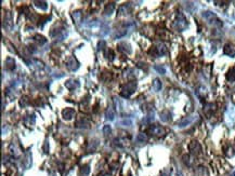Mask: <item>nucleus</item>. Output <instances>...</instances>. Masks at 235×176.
Here are the masks:
<instances>
[{
    "label": "nucleus",
    "mask_w": 235,
    "mask_h": 176,
    "mask_svg": "<svg viewBox=\"0 0 235 176\" xmlns=\"http://www.w3.org/2000/svg\"><path fill=\"white\" fill-rule=\"evenodd\" d=\"M155 69L158 71L159 73H162V75H165L166 73V69H165V67L160 66V65H156L155 66Z\"/></svg>",
    "instance_id": "nucleus-24"
},
{
    "label": "nucleus",
    "mask_w": 235,
    "mask_h": 176,
    "mask_svg": "<svg viewBox=\"0 0 235 176\" xmlns=\"http://www.w3.org/2000/svg\"><path fill=\"white\" fill-rule=\"evenodd\" d=\"M73 17H74V20H75V22H76V23H77V24H79L80 22H81V13H80L79 11L74 12Z\"/></svg>",
    "instance_id": "nucleus-23"
},
{
    "label": "nucleus",
    "mask_w": 235,
    "mask_h": 176,
    "mask_svg": "<svg viewBox=\"0 0 235 176\" xmlns=\"http://www.w3.org/2000/svg\"><path fill=\"white\" fill-rule=\"evenodd\" d=\"M105 116H106V119H110V120H114V117H115V114L113 111L112 108H108L106 112H105Z\"/></svg>",
    "instance_id": "nucleus-20"
},
{
    "label": "nucleus",
    "mask_w": 235,
    "mask_h": 176,
    "mask_svg": "<svg viewBox=\"0 0 235 176\" xmlns=\"http://www.w3.org/2000/svg\"><path fill=\"white\" fill-rule=\"evenodd\" d=\"M114 3H108V6H106V8H105L104 10V13L106 14V15H111V14L113 13V11H114Z\"/></svg>",
    "instance_id": "nucleus-18"
},
{
    "label": "nucleus",
    "mask_w": 235,
    "mask_h": 176,
    "mask_svg": "<svg viewBox=\"0 0 235 176\" xmlns=\"http://www.w3.org/2000/svg\"><path fill=\"white\" fill-rule=\"evenodd\" d=\"M155 54L158 56H163V55L167 54V48L164 44H159L157 48H155Z\"/></svg>",
    "instance_id": "nucleus-14"
},
{
    "label": "nucleus",
    "mask_w": 235,
    "mask_h": 176,
    "mask_svg": "<svg viewBox=\"0 0 235 176\" xmlns=\"http://www.w3.org/2000/svg\"><path fill=\"white\" fill-rule=\"evenodd\" d=\"M118 50L123 53H127V54H130V53L132 52V50H131L130 48V44H128L127 42H121V43H119Z\"/></svg>",
    "instance_id": "nucleus-11"
},
{
    "label": "nucleus",
    "mask_w": 235,
    "mask_h": 176,
    "mask_svg": "<svg viewBox=\"0 0 235 176\" xmlns=\"http://www.w3.org/2000/svg\"><path fill=\"white\" fill-rule=\"evenodd\" d=\"M12 25H13V23H12V15L10 12H7L5 17V27L10 30L12 28Z\"/></svg>",
    "instance_id": "nucleus-12"
},
{
    "label": "nucleus",
    "mask_w": 235,
    "mask_h": 176,
    "mask_svg": "<svg viewBox=\"0 0 235 176\" xmlns=\"http://www.w3.org/2000/svg\"><path fill=\"white\" fill-rule=\"evenodd\" d=\"M203 17L205 18V20H207L210 24H215V25H217V26H222L221 21H220L219 18L217 17V15L213 14L212 12H210V11L203 12Z\"/></svg>",
    "instance_id": "nucleus-2"
},
{
    "label": "nucleus",
    "mask_w": 235,
    "mask_h": 176,
    "mask_svg": "<svg viewBox=\"0 0 235 176\" xmlns=\"http://www.w3.org/2000/svg\"><path fill=\"white\" fill-rule=\"evenodd\" d=\"M79 82L78 80H74V79H69L65 82V87L67 88L69 90H75L77 88H79Z\"/></svg>",
    "instance_id": "nucleus-10"
},
{
    "label": "nucleus",
    "mask_w": 235,
    "mask_h": 176,
    "mask_svg": "<svg viewBox=\"0 0 235 176\" xmlns=\"http://www.w3.org/2000/svg\"><path fill=\"white\" fill-rule=\"evenodd\" d=\"M36 38H37L36 40H37V41H38L40 44H44L45 42H46V39H45L44 37H41V36H36Z\"/></svg>",
    "instance_id": "nucleus-26"
},
{
    "label": "nucleus",
    "mask_w": 235,
    "mask_h": 176,
    "mask_svg": "<svg viewBox=\"0 0 235 176\" xmlns=\"http://www.w3.org/2000/svg\"><path fill=\"white\" fill-rule=\"evenodd\" d=\"M226 79L229 81H231V82L235 81V67H233V68H231L229 70V73H226Z\"/></svg>",
    "instance_id": "nucleus-15"
},
{
    "label": "nucleus",
    "mask_w": 235,
    "mask_h": 176,
    "mask_svg": "<svg viewBox=\"0 0 235 176\" xmlns=\"http://www.w3.org/2000/svg\"><path fill=\"white\" fill-rule=\"evenodd\" d=\"M62 116L65 120H71L75 116V110L73 108H66V109H64L62 111Z\"/></svg>",
    "instance_id": "nucleus-9"
},
{
    "label": "nucleus",
    "mask_w": 235,
    "mask_h": 176,
    "mask_svg": "<svg viewBox=\"0 0 235 176\" xmlns=\"http://www.w3.org/2000/svg\"><path fill=\"white\" fill-rule=\"evenodd\" d=\"M137 140L139 143H144L147 140V136H146L144 133H140V134H138V136H137Z\"/></svg>",
    "instance_id": "nucleus-22"
},
{
    "label": "nucleus",
    "mask_w": 235,
    "mask_h": 176,
    "mask_svg": "<svg viewBox=\"0 0 235 176\" xmlns=\"http://www.w3.org/2000/svg\"><path fill=\"white\" fill-rule=\"evenodd\" d=\"M153 88L155 91H160V89H162V82H160L159 79H154L153 81Z\"/></svg>",
    "instance_id": "nucleus-19"
},
{
    "label": "nucleus",
    "mask_w": 235,
    "mask_h": 176,
    "mask_svg": "<svg viewBox=\"0 0 235 176\" xmlns=\"http://www.w3.org/2000/svg\"><path fill=\"white\" fill-rule=\"evenodd\" d=\"M137 89V82L135 81H131V82H128L125 87L123 88V91H121V95L123 97H129L133 92Z\"/></svg>",
    "instance_id": "nucleus-1"
},
{
    "label": "nucleus",
    "mask_w": 235,
    "mask_h": 176,
    "mask_svg": "<svg viewBox=\"0 0 235 176\" xmlns=\"http://www.w3.org/2000/svg\"><path fill=\"white\" fill-rule=\"evenodd\" d=\"M34 3L37 8H39V9L41 10L48 9V5H47V2H45V1H34Z\"/></svg>",
    "instance_id": "nucleus-16"
},
{
    "label": "nucleus",
    "mask_w": 235,
    "mask_h": 176,
    "mask_svg": "<svg viewBox=\"0 0 235 176\" xmlns=\"http://www.w3.org/2000/svg\"><path fill=\"white\" fill-rule=\"evenodd\" d=\"M103 133H104L105 136H108V134H111V126L110 125H104V128H103Z\"/></svg>",
    "instance_id": "nucleus-25"
},
{
    "label": "nucleus",
    "mask_w": 235,
    "mask_h": 176,
    "mask_svg": "<svg viewBox=\"0 0 235 176\" xmlns=\"http://www.w3.org/2000/svg\"><path fill=\"white\" fill-rule=\"evenodd\" d=\"M197 118L196 114H194V116H189L186 117V118H184L183 120H181L180 122L178 123V126L179 128H184V126L186 125H190L191 123H193V122L195 121V119Z\"/></svg>",
    "instance_id": "nucleus-4"
},
{
    "label": "nucleus",
    "mask_w": 235,
    "mask_h": 176,
    "mask_svg": "<svg viewBox=\"0 0 235 176\" xmlns=\"http://www.w3.org/2000/svg\"><path fill=\"white\" fill-rule=\"evenodd\" d=\"M223 53L231 57L235 56V46H233V44H231V43L225 44L223 48Z\"/></svg>",
    "instance_id": "nucleus-7"
},
{
    "label": "nucleus",
    "mask_w": 235,
    "mask_h": 176,
    "mask_svg": "<svg viewBox=\"0 0 235 176\" xmlns=\"http://www.w3.org/2000/svg\"><path fill=\"white\" fill-rule=\"evenodd\" d=\"M5 65H6V69H8V70H13V69L15 68V61H14L12 57H8L5 62Z\"/></svg>",
    "instance_id": "nucleus-13"
},
{
    "label": "nucleus",
    "mask_w": 235,
    "mask_h": 176,
    "mask_svg": "<svg viewBox=\"0 0 235 176\" xmlns=\"http://www.w3.org/2000/svg\"><path fill=\"white\" fill-rule=\"evenodd\" d=\"M148 131H150V133H152V134H154V135H157V136H162V135L165 134L164 128H162V126H159V125L151 126Z\"/></svg>",
    "instance_id": "nucleus-8"
},
{
    "label": "nucleus",
    "mask_w": 235,
    "mask_h": 176,
    "mask_svg": "<svg viewBox=\"0 0 235 176\" xmlns=\"http://www.w3.org/2000/svg\"><path fill=\"white\" fill-rule=\"evenodd\" d=\"M162 176H170V173H169V172H167V171H164L162 173Z\"/></svg>",
    "instance_id": "nucleus-27"
},
{
    "label": "nucleus",
    "mask_w": 235,
    "mask_h": 176,
    "mask_svg": "<svg viewBox=\"0 0 235 176\" xmlns=\"http://www.w3.org/2000/svg\"><path fill=\"white\" fill-rule=\"evenodd\" d=\"M66 66H67V68H69V70L75 71V70H77V68L79 67V65H78V62H77V61H76L73 56H71V57L69 58V60H67Z\"/></svg>",
    "instance_id": "nucleus-6"
},
{
    "label": "nucleus",
    "mask_w": 235,
    "mask_h": 176,
    "mask_svg": "<svg viewBox=\"0 0 235 176\" xmlns=\"http://www.w3.org/2000/svg\"><path fill=\"white\" fill-rule=\"evenodd\" d=\"M90 173V169H89V165L86 164L84 165V167H81V169H80V175L81 176H88Z\"/></svg>",
    "instance_id": "nucleus-17"
},
{
    "label": "nucleus",
    "mask_w": 235,
    "mask_h": 176,
    "mask_svg": "<svg viewBox=\"0 0 235 176\" xmlns=\"http://www.w3.org/2000/svg\"><path fill=\"white\" fill-rule=\"evenodd\" d=\"M174 25L177 26V28H178L180 32H182L183 29H185V28L187 27V22H186V20H185V17L182 15V14H179L178 15Z\"/></svg>",
    "instance_id": "nucleus-3"
},
{
    "label": "nucleus",
    "mask_w": 235,
    "mask_h": 176,
    "mask_svg": "<svg viewBox=\"0 0 235 176\" xmlns=\"http://www.w3.org/2000/svg\"><path fill=\"white\" fill-rule=\"evenodd\" d=\"M119 124L120 125H123V126H131L133 124V121L131 119H123V120H121L120 122H119Z\"/></svg>",
    "instance_id": "nucleus-21"
},
{
    "label": "nucleus",
    "mask_w": 235,
    "mask_h": 176,
    "mask_svg": "<svg viewBox=\"0 0 235 176\" xmlns=\"http://www.w3.org/2000/svg\"><path fill=\"white\" fill-rule=\"evenodd\" d=\"M189 150L191 151V153H193V155H199L202 151L201 145L197 142H195V140H193V142L189 145Z\"/></svg>",
    "instance_id": "nucleus-5"
}]
</instances>
